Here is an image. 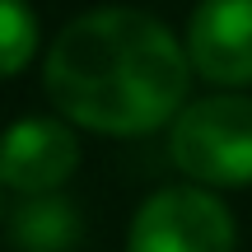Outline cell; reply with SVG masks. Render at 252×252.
I'll list each match as a JSON object with an SVG mask.
<instances>
[{
    "label": "cell",
    "instance_id": "obj_1",
    "mask_svg": "<svg viewBox=\"0 0 252 252\" xmlns=\"http://www.w3.org/2000/svg\"><path fill=\"white\" fill-rule=\"evenodd\" d=\"M42 89L70 126L98 135H150L187 103V42L145 9H84L47 47Z\"/></svg>",
    "mask_w": 252,
    "mask_h": 252
},
{
    "label": "cell",
    "instance_id": "obj_5",
    "mask_svg": "<svg viewBox=\"0 0 252 252\" xmlns=\"http://www.w3.org/2000/svg\"><path fill=\"white\" fill-rule=\"evenodd\" d=\"M187 61L215 89L252 84V0H201L187 24Z\"/></svg>",
    "mask_w": 252,
    "mask_h": 252
},
{
    "label": "cell",
    "instance_id": "obj_7",
    "mask_svg": "<svg viewBox=\"0 0 252 252\" xmlns=\"http://www.w3.org/2000/svg\"><path fill=\"white\" fill-rule=\"evenodd\" d=\"M42 28L28 0H0V80H14L37 56Z\"/></svg>",
    "mask_w": 252,
    "mask_h": 252
},
{
    "label": "cell",
    "instance_id": "obj_3",
    "mask_svg": "<svg viewBox=\"0 0 252 252\" xmlns=\"http://www.w3.org/2000/svg\"><path fill=\"white\" fill-rule=\"evenodd\" d=\"M126 252H238V229L220 191L178 182L135 206Z\"/></svg>",
    "mask_w": 252,
    "mask_h": 252
},
{
    "label": "cell",
    "instance_id": "obj_4",
    "mask_svg": "<svg viewBox=\"0 0 252 252\" xmlns=\"http://www.w3.org/2000/svg\"><path fill=\"white\" fill-rule=\"evenodd\" d=\"M80 168V140L65 117H19L0 131V182L19 196L61 191Z\"/></svg>",
    "mask_w": 252,
    "mask_h": 252
},
{
    "label": "cell",
    "instance_id": "obj_6",
    "mask_svg": "<svg viewBox=\"0 0 252 252\" xmlns=\"http://www.w3.org/2000/svg\"><path fill=\"white\" fill-rule=\"evenodd\" d=\"M84 238L80 206L56 191L24 196L9 210V248L14 252H70Z\"/></svg>",
    "mask_w": 252,
    "mask_h": 252
},
{
    "label": "cell",
    "instance_id": "obj_2",
    "mask_svg": "<svg viewBox=\"0 0 252 252\" xmlns=\"http://www.w3.org/2000/svg\"><path fill=\"white\" fill-rule=\"evenodd\" d=\"M168 159L210 191L252 187V98L238 89L182 103L168 122Z\"/></svg>",
    "mask_w": 252,
    "mask_h": 252
},
{
    "label": "cell",
    "instance_id": "obj_8",
    "mask_svg": "<svg viewBox=\"0 0 252 252\" xmlns=\"http://www.w3.org/2000/svg\"><path fill=\"white\" fill-rule=\"evenodd\" d=\"M0 187H5V182H0Z\"/></svg>",
    "mask_w": 252,
    "mask_h": 252
}]
</instances>
